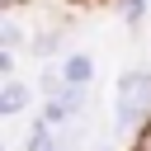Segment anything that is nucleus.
Segmentation results:
<instances>
[{"instance_id": "10", "label": "nucleus", "mask_w": 151, "mask_h": 151, "mask_svg": "<svg viewBox=\"0 0 151 151\" xmlns=\"http://www.w3.org/2000/svg\"><path fill=\"white\" fill-rule=\"evenodd\" d=\"M0 5H5V14H14V9H19V5H28V0H0Z\"/></svg>"}, {"instance_id": "7", "label": "nucleus", "mask_w": 151, "mask_h": 151, "mask_svg": "<svg viewBox=\"0 0 151 151\" xmlns=\"http://www.w3.org/2000/svg\"><path fill=\"white\" fill-rule=\"evenodd\" d=\"M38 118H42V123H47V127H61V123H66V118H71V113H66V109H61V104H57V99H42V113H38Z\"/></svg>"}, {"instance_id": "3", "label": "nucleus", "mask_w": 151, "mask_h": 151, "mask_svg": "<svg viewBox=\"0 0 151 151\" xmlns=\"http://www.w3.org/2000/svg\"><path fill=\"white\" fill-rule=\"evenodd\" d=\"M28 99H33V90H28L24 80H5V85H0V113H9V118H14V113H24V109H28Z\"/></svg>"}, {"instance_id": "9", "label": "nucleus", "mask_w": 151, "mask_h": 151, "mask_svg": "<svg viewBox=\"0 0 151 151\" xmlns=\"http://www.w3.org/2000/svg\"><path fill=\"white\" fill-rule=\"evenodd\" d=\"M0 80H19L14 76V52H0Z\"/></svg>"}, {"instance_id": "2", "label": "nucleus", "mask_w": 151, "mask_h": 151, "mask_svg": "<svg viewBox=\"0 0 151 151\" xmlns=\"http://www.w3.org/2000/svg\"><path fill=\"white\" fill-rule=\"evenodd\" d=\"M61 80H66L71 90H90V80H94V57H90V52H66V57H61Z\"/></svg>"}, {"instance_id": "1", "label": "nucleus", "mask_w": 151, "mask_h": 151, "mask_svg": "<svg viewBox=\"0 0 151 151\" xmlns=\"http://www.w3.org/2000/svg\"><path fill=\"white\" fill-rule=\"evenodd\" d=\"M113 127L146 132L151 127V71H123L113 85Z\"/></svg>"}, {"instance_id": "8", "label": "nucleus", "mask_w": 151, "mask_h": 151, "mask_svg": "<svg viewBox=\"0 0 151 151\" xmlns=\"http://www.w3.org/2000/svg\"><path fill=\"white\" fill-rule=\"evenodd\" d=\"M118 14H123V24H142L146 0H118Z\"/></svg>"}, {"instance_id": "4", "label": "nucleus", "mask_w": 151, "mask_h": 151, "mask_svg": "<svg viewBox=\"0 0 151 151\" xmlns=\"http://www.w3.org/2000/svg\"><path fill=\"white\" fill-rule=\"evenodd\" d=\"M57 47H61V24H42V28L33 33V52H38V57H52Z\"/></svg>"}, {"instance_id": "6", "label": "nucleus", "mask_w": 151, "mask_h": 151, "mask_svg": "<svg viewBox=\"0 0 151 151\" xmlns=\"http://www.w3.org/2000/svg\"><path fill=\"white\" fill-rule=\"evenodd\" d=\"M57 104H61V109H66V113L76 118V113H85V104H90V90H71V85H66Z\"/></svg>"}, {"instance_id": "5", "label": "nucleus", "mask_w": 151, "mask_h": 151, "mask_svg": "<svg viewBox=\"0 0 151 151\" xmlns=\"http://www.w3.org/2000/svg\"><path fill=\"white\" fill-rule=\"evenodd\" d=\"M19 42H24V28H19L14 14H5V19H0V52H14Z\"/></svg>"}]
</instances>
